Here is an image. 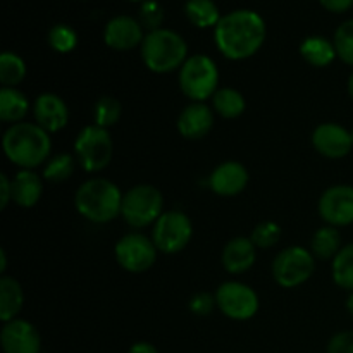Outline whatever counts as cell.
Masks as SVG:
<instances>
[{"label":"cell","instance_id":"44","mask_svg":"<svg viewBox=\"0 0 353 353\" xmlns=\"http://www.w3.org/2000/svg\"><path fill=\"white\" fill-rule=\"evenodd\" d=\"M352 140H353V130H352Z\"/></svg>","mask_w":353,"mask_h":353},{"label":"cell","instance_id":"42","mask_svg":"<svg viewBox=\"0 0 353 353\" xmlns=\"http://www.w3.org/2000/svg\"><path fill=\"white\" fill-rule=\"evenodd\" d=\"M347 310H348V314L353 317V292L348 295V299H347Z\"/></svg>","mask_w":353,"mask_h":353},{"label":"cell","instance_id":"13","mask_svg":"<svg viewBox=\"0 0 353 353\" xmlns=\"http://www.w3.org/2000/svg\"><path fill=\"white\" fill-rule=\"evenodd\" d=\"M0 345L3 353H40L41 336L30 321L16 317L9 323H3Z\"/></svg>","mask_w":353,"mask_h":353},{"label":"cell","instance_id":"19","mask_svg":"<svg viewBox=\"0 0 353 353\" xmlns=\"http://www.w3.org/2000/svg\"><path fill=\"white\" fill-rule=\"evenodd\" d=\"M255 245L252 243L250 238L236 236L226 243L221 254V262L223 268L231 274H243L252 265L255 264Z\"/></svg>","mask_w":353,"mask_h":353},{"label":"cell","instance_id":"14","mask_svg":"<svg viewBox=\"0 0 353 353\" xmlns=\"http://www.w3.org/2000/svg\"><path fill=\"white\" fill-rule=\"evenodd\" d=\"M312 147L326 159H343L353 148L352 131L338 123H323L314 130Z\"/></svg>","mask_w":353,"mask_h":353},{"label":"cell","instance_id":"40","mask_svg":"<svg viewBox=\"0 0 353 353\" xmlns=\"http://www.w3.org/2000/svg\"><path fill=\"white\" fill-rule=\"evenodd\" d=\"M6 269H7V254H6V250H3V248H0V272H6Z\"/></svg>","mask_w":353,"mask_h":353},{"label":"cell","instance_id":"11","mask_svg":"<svg viewBox=\"0 0 353 353\" xmlns=\"http://www.w3.org/2000/svg\"><path fill=\"white\" fill-rule=\"evenodd\" d=\"M214 296L219 310L228 319L248 321L259 312V295L245 283H223Z\"/></svg>","mask_w":353,"mask_h":353},{"label":"cell","instance_id":"36","mask_svg":"<svg viewBox=\"0 0 353 353\" xmlns=\"http://www.w3.org/2000/svg\"><path fill=\"white\" fill-rule=\"evenodd\" d=\"M326 353H353V331H340L330 340Z\"/></svg>","mask_w":353,"mask_h":353},{"label":"cell","instance_id":"34","mask_svg":"<svg viewBox=\"0 0 353 353\" xmlns=\"http://www.w3.org/2000/svg\"><path fill=\"white\" fill-rule=\"evenodd\" d=\"M138 21L141 23L143 30H148V33L155 30H161L162 23H164V9L155 0H145L140 6Z\"/></svg>","mask_w":353,"mask_h":353},{"label":"cell","instance_id":"37","mask_svg":"<svg viewBox=\"0 0 353 353\" xmlns=\"http://www.w3.org/2000/svg\"><path fill=\"white\" fill-rule=\"evenodd\" d=\"M12 202V179L6 174H0V209H6Z\"/></svg>","mask_w":353,"mask_h":353},{"label":"cell","instance_id":"32","mask_svg":"<svg viewBox=\"0 0 353 353\" xmlns=\"http://www.w3.org/2000/svg\"><path fill=\"white\" fill-rule=\"evenodd\" d=\"M333 43L336 48L338 59L353 68V19L345 21L336 28Z\"/></svg>","mask_w":353,"mask_h":353},{"label":"cell","instance_id":"43","mask_svg":"<svg viewBox=\"0 0 353 353\" xmlns=\"http://www.w3.org/2000/svg\"><path fill=\"white\" fill-rule=\"evenodd\" d=\"M131 2H145V0H131Z\"/></svg>","mask_w":353,"mask_h":353},{"label":"cell","instance_id":"22","mask_svg":"<svg viewBox=\"0 0 353 353\" xmlns=\"http://www.w3.org/2000/svg\"><path fill=\"white\" fill-rule=\"evenodd\" d=\"M24 305V292L19 281L10 276H2L0 279V319L3 323L16 319Z\"/></svg>","mask_w":353,"mask_h":353},{"label":"cell","instance_id":"18","mask_svg":"<svg viewBox=\"0 0 353 353\" xmlns=\"http://www.w3.org/2000/svg\"><path fill=\"white\" fill-rule=\"evenodd\" d=\"M214 126V112L203 102H192L178 117V131L186 140H200L207 137Z\"/></svg>","mask_w":353,"mask_h":353},{"label":"cell","instance_id":"35","mask_svg":"<svg viewBox=\"0 0 353 353\" xmlns=\"http://www.w3.org/2000/svg\"><path fill=\"white\" fill-rule=\"evenodd\" d=\"M216 305H217L216 296H212L210 293H203V292L193 295L192 300H190V303H188L190 310H192V312L199 317L209 316Z\"/></svg>","mask_w":353,"mask_h":353},{"label":"cell","instance_id":"26","mask_svg":"<svg viewBox=\"0 0 353 353\" xmlns=\"http://www.w3.org/2000/svg\"><path fill=\"white\" fill-rule=\"evenodd\" d=\"M214 110L224 119H236L247 109V100L238 90L219 88L212 97Z\"/></svg>","mask_w":353,"mask_h":353},{"label":"cell","instance_id":"8","mask_svg":"<svg viewBox=\"0 0 353 353\" xmlns=\"http://www.w3.org/2000/svg\"><path fill=\"white\" fill-rule=\"evenodd\" d=\"M316 257L303 247H288L276 255L272 262L274 281L283 288H296L312 278Z\"/></svg>","mask_w":353,"mask_h":353},{"label":"cell","instance_id":"28","mask_svg":"<svg viewBox=\"0 0 353 353\" xmlns=\"http://www.w3.org/2000/svg\"><path fill=\"white\" fill-rule=\"evenodd\" d=\"M333 281L341 290L353 292V243L345 245L340 254L333 259Z\"/></svg>","mask_w":353,"mask_h":353},{"label":"cell","instance_id":"41","mask_svg":"<svg viewBox=\"0 0 353 353\" xmlns=\"http://www.w3.org/2000/svg\"><path fill=\"white\" fill-rule=\"evenodd\" d=\"M347 90H348V95H350V99L353 100V71H352V74H350V76H348Z\"/></svg>","mask_w":353,"mask_h":353},{"label":"cell","instance_id":"20","mask_svg":"<svg viewBox=\"0 0 353 353\" xmlns=\"http://www.w3.org/2000/svg\"><path fill=\"white\" fill-rule=\"evenodd\" d=\"M43 193V178L33 169H19L12 178V202L21 209L37 205Z\"/></svg>","mask_w":353,"mask_h":353},{"label":"cell","instance_id":"2","mask_svg":"<svg viewBox=\"0 0 353 353\" xmlns=\"http://www.w3.org/2000/svg\"><path fill=\"white\" fill-rule=\"evenodd\" d=\"M6 157L19 169H37L48 161L52 150L50 134L37 123L10 124L2 137Z\"/></svg>","mask_w":353,"mask_h":353},{"label":"cell","instance_id":"21","mask_svg":"<svg viewBox=\"0 0 353 353\" xmlns=\"http://www.w3.org/2000/svg\"><path fill=\"white\" fill-rule=\"evenodd\" d=\"M30 112V100L21 90L0 88V119L3 123H23L24 117Z\"/></svg>","mask_w":353,"mask_h":353},{"label":"cell","instance_id":"39","mask_svg":"<svg viewBox=\"0 0 353 353\" xmlns=\"http://www.w3.org/2000/svg\"><path fill=\"white\" fill-rule=\"evenodd\" d=\"M128 353H159V352L157 348H155L152 343H148V341H138V343H134L133 347L128 350Z\"/></svg>","mask_w":353,"mask_h":353},{"label":"cell","instance_id":"4","mask_svg":"<svg viewBox=\"0 0 353 353\" xmlns=\"http://www.w3.org/2000/svg\"><path fill=\"white\" fill-rule=\"evenodd\" d=\"M140 54L148 71L155 74H168L181 69L185 64L188 59V45L179 33L169 28H161L145 34Z\"/></svg>","mask_w":353,"mask_h":353},{"label":"cell","instance_id":"38","mask_svg":"<svg viewBox=\"0 0 353 353\" xmlns=\"http://www.w3.org/2000/svg\"><path fill=\"white\" fill-rule=\"evenodd\" d=\"M321 6L334 14H343L353 7V0H319Z\"/></svg>","mask_w":353,"mask_h":353},{"label":"cell","instance_id":"3","mask_svg":"<svg viewBox=\"0 0 353 353\" xmlns=\"http://www.w3.org/2000/svg\"><path fill=\"white\" fill-rule=\"evenodd\" d=\"M123 196L119 186L105 178L86 179L74 195V205L79 216L90 223L105 224L121 216Z\"/></svg>","mask_w":353,"mask_h":353},{"label":"cell","instance_id":"27","mask_svg":"<svg viewBox=\"0 0 353 353\" xmlns=\"http://www.w3.org/2000/svg\"><path fill=\"white\" fill-rule=\"evenodd\" d=\"M26 62L14 52H2L0 55V83L7 88H17L26 78Z\"/></svg>","mask_w":353,"mask_h":353},{"label":"cell","instance_id":"12","mask_svg":"<svg viewBox=\"0 0 353 353\" xmlns=\"http://www.w3.org/2000/svg\"><path fill=\"white\" fill-rule=\"evenodd\" d=\"M317 209L327 226H350L353 224V186L334 185L324 190Z\"/></svg>","mask_w":353,"mask_h":353},{"label":"cell","instance_id":"29","mask_svg":"<svg viewBox=\"0 0 353 353\" xmlns=\"http://www.w3.org/2000/svg\"><path fill=\"white\" fill-rule=\"evenodd\" d=\"M121 114H123V107L119 100L114 99L112 95H102L93 107V124L109 130L114 124L119 123Z\"/></svg>","mask_w":353,"mask_h":353},{"label":"cell","instance_id":"31","mask_svg":"<svg viewBox=\"0 0 353 353\" xmlns=\"http://www.w3.org/2000/svg\"><path fill=\"white\" fill-rule=\"evenodd\" d=\"M48 45L59 54H69L78 45V33L69 24H55L48 31Z\"/></svg>","mask_w":353,"mask_h":353},{"label":"cell","instance_id":"9","mask_svg":"<svg viewBox=\"0 0 353 353\" xmlns=\"http://www.w3.org/2000/svg\"><path fill=\"white\" fill-rule=\"evenodd\" d=\"M193 236L190 217L181 210H165L152 226V241L162 254H178Z\"/></svg>","mask_w":353,"mask_h":353},{"label":"cell","instance_id":"7","mask_svg":"<svg viewBox=\"0 0 353 353\" xmlns=\"http://www.w3.org/2000/svg\"><path fill=\"white\" fill-rule=\"evenodd\" d=\"M114 143L109 130L97 124L83 128L74 140V157L86 172H100L110 164Z\"/></svg>","mask_w":353,"mask_h":353},{"label":"cell","instance_id":"16","mask_svg":"<svg viewBox=\"0 0 353 353\" xmlns=\"http://www.w3.org/2000/svg\"><path fill=\"white\" fill-rule=\"evenodd\" d=\"M34 123L43 128L48 134L64 130L69 123L68 103L55 93H41L33 105Z\"/></svg>","mask_w":353,"mask_h":353},{"label":"cell","instance_id":"24","mask_svg":"<svg viewBox=\"0 0 353 353\" xmlns=\"http://www.w3.org/2000/svg\"><path fill=\"white\" fill-rule=\"evenodd\" d=\"M343 248L341 245V234L338 228L334 226H323L314 233L312 241H310V252L319 261H333L340 250Z\"/></svg>","mask_w":353,"mask_h":353},{"label":"cell","instance_id":"33","mask_svg":"<svg viewBox=\"0 0 353 353\" xmlns=\"http://www.w3.org/2000/svg\"><path fill=\"white\" fill-rule=\"evenodd\" d=\"M250 240L257 248L268 250V248L278 245V241L281 240V228L274 221H262L254 228Z\"/></svg>","mask_w":353,"mask_h":353},{"label":"cell","instance_id":"1","mask_svg":"<svg viewBox=\"0 0 353 353\" xmlns=\"http://www.w3.org/2000/svg\"><path fill=\"white\" fill-rule=\"evenodd\" d=\"M265 21L250 9L224 14L214 28V41L221 54L230 61H245L261 50L265 41Z\"/></svg>","mask_w":353,"mask_h":353},{"label":"cell","instance_id":"5","mask_svg":"<svg viewBox=\"0 0 353 353\" xmlns=\"http://www.w3.org/2000/svg\"><path fill=\"white\" fill-rule=\"evenodd\" d=\"M179 88L192 102H205L219 90V69L217 64L203 54L186 59L179 69Z\"/></svg>","mask_w":353,"mask_h":353},{"label":"cell","instance_id":"23","mask_svg":"<svg viewBox=\"0 0 353 353\" xmlns=\"http://www.w3.org/2000/svg\"><path fill=\"white\" fill-rule=\"evenodd\" d=\"M300 55L314 68H326L338 57L333 40L324 37L305 38L300 45Z\"/></svg>","mask_w":353,"mask_h":353},{"label":"cell","instance_id":"15","mask_svg":"<svg viewBox=\"0 0 353 353\" xmlns=\"http://www.w3.org/2000/svg\"><path fill=\"white\" fill-rule=\"evenodd\" d=\"M143 26L131 16H116L103 28V41L109 48L117 52L133 50L143 43Z\"/></svg>","mask_w":353,"mask_h":353},{"label":"cell","instance_id":"6","mask_svg":"<svg viewBox=\"0 0 353 353\" xmlns=\"http://www.w3.org/2000/svg\"><path fill=\"white\" fill-rule=\"evenodd\" d=\"M164 214V196L155 186L137 185L128 190L123 196L121 216L131 228L154 226Z\"/></svg>","mask_w":353,"mask_h":353},{"label":"cell","instance_id":"25","mask_svg":"<svg viewBox=\"0 0 353 353\" xmlns=\"http://www.w3.org/2000/svg\"><path fill=\"white\" fill-rule=\"evenodd\" d=\"M185 14L190 23L200 30L216 28L223 17L214 0H188L185 3Z\"/></svg>","mask_w":353,"mask_h":353},{"label":"cell","instance_id":"17","mask_svg":"<svg viewBox=\"0 0 353 353\" xmlns=\"http://www.w3.org/2000/svg\"><path fill=\"white\" fill-rule=\"evenodd\" d=\"M247 168L241 162L228 161L217 165L209 176V186L219 196H236L248 185Z\"/></svg>","mask_w":353,"mask_h":353},{"label":"cell","instance_id":"30","mask_svg":"<svg viewBox=\"0 0 353 353\" xmlns=\"http://www.w3.org/2000/svg\"><path fill=\"white\" fill-rule=\"evenodd\" d=\"M76 159L69 154H57L48 159L41 171V178L50 183H64L74 172Z\"/></svg>","mask_w":353,"mask_h":353},{"label":"cell","instance_id":"10","mask_svg":"<svg viewBox=\"0 0 353 353\" xmlns=\"http://www.w3.org/2000/svg\"><path fill=\"white\" fill-rule=\"evenodd\" d=\"M157 252L152 238L145 236L143 233L124 234L114 248L117 264L133 274L148 271L157 261Z\"/></svg>","mask_w":353,"mask_h":353}]
</instances>
